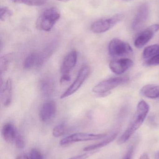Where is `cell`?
<instances>
[{"label":"cell","instance_id":"7a4b0ae2","mask_svg":"<svg viewBox=\"0 0 159 159\" xmlns=\"http://www.w3.org/2000/svg\"><path fill=\"white\" fill-rule=\"evenodd\" d=\"M60 18V13L58 8L52 7L46 9L36 21V27L44 31L51 30Z\"/></svg>","mask_w":159,"mask_h":159},{"label":"cell","instance_id":"44dd1931","mask_svg":"<svg viewBox=\"0 0 159 159\" xmlns=\"http://www.w3.org/2000/svg\"><path fill=\"white\" fill-rule=\"evenodd\" d=\"M10 56L6 55L1 57L0 59V71L2 76V74L4 73L7 70L10 61Z\"/></svg>","mask_w":159,"mask_h":159},{"label":"cell","instance_id":"cb8c5ba5","mask_svg":"<svg viewBox=\"0 0 159 159\" xmlns=\"http://www.w3.org/2000/svg\"><path fill=\"white\" fill-rule=\"evenodd\" d=\"M14 143L19 149H22L25 146V141L21 134L18 132L14 140Z\"/></svg>","mask_w":159,"mask_h":159},{"label":"cell","instance_id":"9a60e30c","mask_svg":"<svg viewBox=\"0 0 159 159\" xmlns=\"http://www.w3.org/2000/svg\"><path fill=\"white\" fill-rule=\"evenodd\" d=\"M18 132L15 126L10 123H6L2 128V136L4 140L7 143H14Z\"/></svg>","mask_w":159,"mask_h":159},{"label":"cell","instance_id":"1f68e13d","mask_svg":"<svg viewBox=\"0 0 159 159\" xmlns=\"http://www.w3.org/2000/svg\"><path fill=\"white\" fill-rule=\"evenodd\" d=\"M156 158L157 159H159V151L156 154Z\"/></svg>","mask_w":159,"mask_h":159},{"label":"cell","instance_id":"4dcf8cb0","mask_svg":"<svg viewBox=\"0 0 159 159\" xmlns=\"http://www.w3.org/2000/svg\"><path fill=\"white\" fill-rule=\"evenodd\" d=\"M16 159H29V157L25 155H21L17 157Z\"/></svg>","mask_w":159,"mask_h":159},{"label":"cell","instance_id":"e0dca14e","mask_svg":"<svg viewBox=\"0 0 159 159\" xmlns=\"http://www.w3.org/2000/svg\"><path fill=\"white\" fill-rule=\"evenodd\" d=\"M117 134V132L114 133L113 134H111L110 136H108L107 138L105 139L103 141L84 148L83 150L85 152H89V151H95L96 149L104 147L109 144L110 143L115 140L116 138Z\"/></svg>","mask_w":159,"mask_h":159},{"label":"cell","instance_id":"5b68a950","mask_svg":"<svg viewBox=\"0 0 159 159\" xmlns=\"http://www.w3.org/2000/svg\"><path fill=\"white\" fill-rule=\"evenodd\" d=\"M90 73L91 69L89 66L86 65L82 66L79 70L74 81L62 94L60 97L61 99H65L75 93L87 79Z\"/></svg>","mask_w":159,"mask_h":159},{"label":"cell","instance_id":"8992f818","mask_svg":"<svg viewBox=\"0 0 159 159\" xmlns=\"http://www.w3.org/2000/svg\"><path fill=\"white\" fill-rule=\"evenodd\" d=\"M107 135V134H94L78 133L73 134L63 138L61 140L59 144L61 146L64 147L77 142L100 140L106 137Z\"/></svg>","mask_w":159,"mask_h":159},{"label":"cell","instance_id":"f1b7e54d","mask_svg":"<svg viewBox=\"0 0 159 159\" xmlns=\"http://www.w3.org/2000/svg\"><path fill=\"white\" fill-rule=\"evenodd\" d=\"M71 80V76L69 74H63L60 79V83L61 84H66Z\"/></svg>","mask_w":159,"mask_h":159},{"label":"cell","instance_id":"603a6c76","mask_svg":"<svg viewBox=\"0 0 159 159\" xmlns=\"http://www.w3.org/2000/svg\"><path fill=\"white\" fill-rule=\"evenodd\" d=\"M13 13L12 10L6 7H1L0 10V19L1 21H4L6 20L8 18L13 16Z\"/></svg>","mask_w":159,"mask_h":159},{"label":"cell","instance_id":"7402d4cb","mask_svg":"<svg viewBox=\"0 0 159 159\" xmlns=\"http://www.w3.org/2000/svg\"><path fill=\"white\" fill-rule=\"evenodd\" d=\"M66 131L67 128L66 125L64 123H61L54 127L52 131V134L54 137L58 138L64 135Z\"/></svg>","mask_w":159,"mask_h":159},{"label":"cell","instance_id":"ffe728a7","mask_svg":"<svg viewBox=\"0 0 159 159\" xmlns=\"http://www.w3.org/2000/svg\"><path fill=\"white\" fill-rule=\"evenodd\" d=\"M16 3L23 4L30 6H40L45 4L46 0H11Z\"/></svg>","mask_w":159,"mask_h":159},{"label":"cell","instance_id":"d6a6232c","mask_svg":"<svg viewBox=\"0 0 159 159\" xmlns=\"http://www.w3.org/2000/svg\"><path fill=\"white\" fill-rule=\"evenodd\" d=\"M58 1H60V2H68V1H70V0H58Z\"/></svg>","mask_w":159,"mask_h":159},{"label":"cell","instance_id":"836d02e7","mask_svg":"<svg viewBox=\"0 0 159 159\" xmlns=\"http://www.w3.org/2000/svg\"><path fill=\"white\" fill-rule=\"evenodd\" d=\"M123 1H132V0H123Z\"/></svg>","mask_w":159,"mask_h":159},{"label":"cell","instance_id":"9c48e42d","mask_svg":"<svg viewBox=\"0 0 159 159\" xmlns=\"http://www.w3.org/2000/svg\"><path fill=\"white\" fill-rule=\"evenodd\" d=\"M57 105L53 100H49L44 103L39 112L40 119L44 123L51 122L56 116Z\"/></svg>","mask_w":159,"mask_h":159},{"label":"cell","instance_id":"f546056e","mask_svg":"<svg viewBox=\"0 0 159 159\" xmlns=\"http://www.w3.org/2000/svg\"><path fill=\"white\" fill-rule=\"evenodd\" d=\"M140 159H150L148 155L146 153H144L140 157Z\"/></svg>","mask_w":159,"mask_h":159},{"label":"cell","instance_id":"277c9868","mask_svg":"<svg viewBox=\"0 0 159 159\" xmlns=\"http://www.w3.org/2000/svg\"><path fill=\"white\" fill-rule=\"evenodd\" d=\"M129 79L127 76H120L105 80L95 85L92 89V92L100 94L108 93L111 90L128 82Z\"/></svg>","mask_w":159,"mask_h":159},{"label":"cell","instance_id":"4fadbf2b","mask_svg":"<svg viewBox=\"0 0 159 159\" xmlns=\"http://www.w3.org/2000/svg\"><path fill=\"white\" fill-rule=\"evenodd\" d=\"M77 60V52L74 50L69 52L64 57L61 67V72L62 74H69L76 65Z\"/></svg>","mask_w":159,"mask_h":159},{"label":"cell","instance_id":"2e32d148","mask_svg":"<svg viewBox=\"0 0 159 159\" xmlns=\"http://www.w3.org/2000/svg\"><path fill=\"white\" fill-rule=\"evenodd\" d=\"M143 96L150 99L159 98V86L155 84H148L144 86L140 90Z\"/></svg>","mask_w":159,"mask_h":159},{"label":"cell","instance_id":"30bf717a","mask_svg":"<svg viewBox=\"0 0 159 159\" xmlns=\"http://www.w3.org/2000/svg\"><path fill=\"white\" fill-rule=\"evenodd\" d=\"M159 30V24H154L140 33L134 41V45L141 48L147 44L153 38L154 34Z\"/></svg>","mask_w":159,"mask_h":159},{"label":"cell","instance_id":"7c38bea8","mask_svg":"<svg viewBox=\"0 0 159 159\" xmlns=\"http://www.w3.org/2000/svg\"><path fill=\"white\" fill-rule=\"evenodd\" d=\"M13 94V83L12 80L8 78L4 83L1 82V100L3 105L8 107L12 102Z\"/></svg>","mask_w":159,"mask_h":159},{"label":"cell","instance_id":"3957f363","mask_svg":"<svg viewBox=\"0 0 159 159\" xmlns=\"http://www.w3.org/2000/svg\"><path fill=\"white\" fill-rule=\"evenodd\" d=\"M108 51L110 56L115 58L128 57L133 52L129 43L117 38L113 39L109 43Z\"/></svg>","mask_w":159,"mask_h":159},{"label":"cell","instance_id":"83f0119b","mask_svg":"<svg viewBox=\"0 0 159 159\" xmlns=\"http://www.w3.org/2000/svg\"><path fill=\"white\" fill-rule=\"evenodd\" d=\"M134 149V146L133 145L131 146L129 148V149H128L123 159H132L133 155Z\"/></svg>","mask_w":159,"mask_h":159},{"label":"cell","instance_id":"5bb4252c","mask_svg":"<svg viewBox=\"0 0 159 159\" xmlns=\"http://www.w3.org/2000/svg\"><path fill=\"white\" fill-rule=\"evenodd\" d=\"M39 88L41 94L46 97H49L54 93L56 88L54 80L49 76L43 77L39 83Z\"/></svg>","mask_w":159,"mask_h":159},{"label":"cell","instance_id":"6da1fadb","mask_svg":"<svg viewBox=\"0 0 159 159\" xmlns=\"http://www.w3.org/2000/svg\"><path fill=\"white\" fill-rule=\"evenodd\" d=\"M149 110V105L146 102L144 101H141L139 102L132 120L127 129L123 133L118 141L117 143L119 145L125 143L141 127L144 121Z\"/></svg>","mask_w":159,"mask_h":159},{"label":"cell","instance_id":"d4e9b609","mask_svg":"<svg viewBox=\"0 0 159 159\" xmlns=\"http://www.w3.org/2000/svg\"><path fill=\"white\" fill-rule=\"evenodd\" d=\"M144 64L147 66L159 65V53L154 57L147 59Z\"/></svg>","mask_w":159,"mask_h":159},{"label":"cell","instance_id":"4316f807","mask_svg":"<svg viewBox=\"0 0 159 159\" xmlns=\"http://www.w3.org/2000/svg\"><path fill=\"white\" fill-rule=\"evenodd\" d=\"M96 151H89V152H87V153H84V154H81V155H77V156H75L69 159H87L89 157L93 155L94 153H96Z\"/></svg>","mask_w":159,"mask_h":159},{"label":"cell","instance_id":"ac0fdd59","mask_svg":"<svg viewBox=\"0 0 159 159\" xmlns=\"http://www.w3.org/2000/svg\"><path fill=\"white\" fill-rule=\"evenodd\" d=\"M39 56L38 53L34 52L28 55L23 63V68L26 70H30L34 67H38Z\"/></svg>","mask_w":159,"mask_h":159},{"label":"cell","instance_id":"484cf974","mask_svg":"<svg viewBox=\"0 0 159 159\" xmlns=\"http://www.w3.org/2000/svg\"><path fill=\"white\" fill-rule=\"evenodd\" d=\"M29 157V159H43V155L41 152L36 149L31 150Z\"/></svg>","mask_w":159,"mask_h":159},{"label":"cell","instance_id":"d6986e66","mask_svg":"<svg viewBox=\"0 0 159 159\" xmlns=\"http://www.w3.org/2000/svg\"><path fill=\"white\" fill-rule=\"evenodd\" d=\"M159 53V45L157 44L152 45L147 47L143 52V57L148 59L156 56Z\"/></svg>","mask_w":159,"mask_h":159},{"label":"cell","instance_id":"8fae6325","mask_svg":"<svg viewBox=\"0 0 159 159\" xmlns=\"http://www.w3.org/2000/svg\"><path fill=\"white\" fill-rule=\"evenodd\" d=\"M133 61L127 58L114 60L109 63V68L112 72L117 75L122 74L133 65Z\"/></svg>","mask_w":159,"mask_h":159},{"label":"cell","instance_id":"52a82bcc","mask_svg":"<svg viewBox=\"0 0 159 159\" xmlns=\"http://www.w3.org/2000/svg\"><path fill=\"white\" fill-rule=\"evenodd\" d=\"M124 18L121 14H116L111 17L99 20L92 23L91 30L95 34H101L109 30Z\"/></svg>","mask_w":159,"mask_h":159},{"label":"cell","instance_id":"ba28073f","mask_svg":"<svg viewBox=\"0 0 159 159\" xmlns=\"http://www.w3.org/2000/svg\"><path fill=\"white\" fill-rule=\"evenodd\" d=\"M150 7L147 3L142 4L138 7L135 17L132 24V28L134 31L141 30L145 25L149 17Z\"/></svg>","mask_w":159,"mask_h":159}]
</instances>
